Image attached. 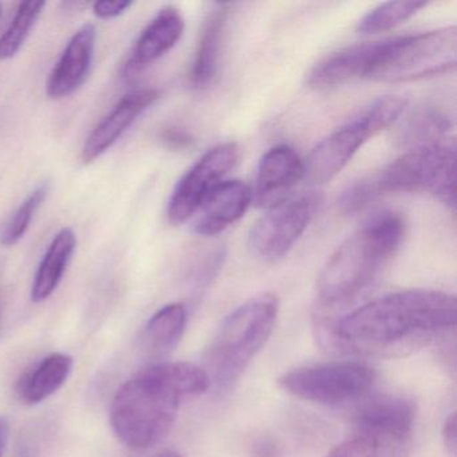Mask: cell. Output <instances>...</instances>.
Listing matches in <instances>:
<instances>
[{"mask_svg":"<svg viewBox=\"0 0 457 457\" xmlns=\"http://www.w3.org/2000/svg\"><path fill=\"white\" fill-rule=\"evenodd\" d=\"M405 108L406 100L397 96L374 101L363 113L315 146L304 162V178L317 186L330 183L352 162L358 149L397 121Z\"/></svg>","mask_w":457,"mask_h":457,"instance_id":"cell-7","label":"cell"},{"mask_svg":"<svg viewBox=\"0 0 457 457\" xmlns=\"http://www.w3.org/2000/svg\"><path fill=\"white\" fill-rule=\"evenodd\" d=\"M253 202V189L243 181H221L196 211L194 229L202 237H215L237 223Z\"/></svg>","mask_w":457,"mask_h":457,"instance_id":"cell-14","label":"cell"},{"mask_svg":"<svg viewBox=\"0 0 457 457\" xmlns=\"http://www.w3.org/2000/svg\"><path fill=\"white\" fill-rule=\"evenodd\" d=\"M456 424V413L452 411V413L446 417L445 422H444L443 425L444 445H445L446 451H448L452 456H454L457 448Z\"/></svg>","mask_w":457,"mask_h":457,"instance_id":"cell-28","label":"cell"},{"mask_svg":"<svg viewBox=\"0 0 457 457\" xmlns=\"http://www.w3.org/2000/svg\"><path fill=\"white\" fill-rule=\"evenodd\" d=\"M376 382L373 368L355 361L303 366L283 374L279 385L301 400L339 405L365 397Z\"/></svg>","mask_w":457,"mask_h":457,"instance_id":"cell-8","label":"cell"},{"mask_svg":"<svg viewBox=\"0 0 457 457\" xmlns=\"http://www.w3.org/2000/svg\"><path fill=\"white\" fill-rule=\"evenodd\" d=\"M77 247V237L73 229H60L47 247L31 286V301L41 303L54 294L71 263Z\"/></svg>","mask_w":457,"mask_h":457,"instance_id":"cell-19","label":"cell"},{"mask_svg":"<svg viewBox=\"0 0 457 457\" xmlns=\"http://www.w3.org/2000/svg\"><path fill=\"white\" fill-rule=\"evenodd\" d=\"M428 192L444 204L456 203V148L453 141H438L403 154L378 172L347 187L339 199L345 215H353L389 194Z\"/></svg>","mask_w":457,"mask_h":457,"instance_id":"cell-4","label":"cell"},{"mask_svg":"<svg viewBox=\"0 0 457 457\" xmlns=\"http://www.w3.org/2000/svg\"><path fill=\"white\" fill-rule=\"evenodd\" d=\"M405 232L403 216L384 211L347 237L326 262L318 278L323 306L334 307L358 295L397 253Z\"/></svg>","mask_w":457,"mask_h":457,"instance_id":"cell-3","label":"cell"},{"mask_svg":"<svg viewBox=\"0 0 457 457\" xmlns=\"http://www.w3.org/2000/svg\"><path fill=\"white\" fill-rule=\"evenodd\" d=\"M210 386L207 371L195 363H154L120 387L111 406L112 428L128 448H151L175 424L181 401Z\"/></svg>","mask_w":457,"mask_h":457,"instance_id":"cell-2","label":"cell"},{"mask_svg":"<svg viewBox=\"0 0 457 457\" xmlns=\"http://www.w3.org/2000/svg\"><path fill=\"white\" fill-rule=\"evenodd\" d=\"M304 178V162L295 149L278 145L267 151L259 162L253 200L270 208L288 199L291 189Z\"/></svg>","mask_w":457,"mask_h":457,"instance_id":"cell-12","label":"cell"},{"mask_svg":"<svg viewBox=\"0 0 457 457\" xmlns=\"http://www.w3.org/2000/svg\"><path fill=\"white\" fill-rule=\"evenodd\" d=\"M318 204L317 195L303 194L267 208L248 234L250 253L266 263L285 258L306 231Z\"/></svg>","mask_w":457,"mask_h":457,"instance_id":"cell-9","label":"cell"},{"mask_svg":"<svg viewBox=\"0 0 457 457\" xmlns=\"http://www.w3.org/2000/svg\"><path fill=\"white\" fill-rule=\"evenodd\" d=\"M73 358L62 353H55L45 358L21 382V398L30 405L46 400L68 381L73 370Z\"/></svg>","mask_w":457,"mask_h":457,"instance_id":"cell-22","label":"cell"},{"mask_svg":"<svg viewBox=\"0 0 457 457\" xmlns=\"http://www.w3.org/2000/svg\"><path fill=\"white\" fill-rule=\"evenodd\" d=\"M456 298L438 290H405L374 299L336 322L318 325L342 352L395 357L427 346L456 326Z\"/></svg>","mask_w":457,"mask_h":457,"instance_id":"cell-1","label":"cell"},{"mask_svg":"<svg viewBox=\"0 0 457 457\" xmlns=\"http://www.w3.org/2000/svg\"><path fill=\"white\" fill-rule=\"evenodd\" d=\"M96 37L95 26L85 25L69 39L47 79L46 93L50 98L61 100L69 97L87 81L95 58Z\"/></svg>","mask_w":457,"mask_h":457,"instance_id":"cell-13","label":"cell"},{"mask_svg":"<svg viewBox=\"0 0 457 457\" xmlns=\"http://www.w3.org/2000/svg\"><path fill=\"white\" fill-rule=\"evenodd\" d=\"M188 312L183 303H170L152 315L141 337L143 349L152 357L170 354L186 331Z\"/></svg>","mask_w":457,"mask_h":457,"instance_id":"cell-21","label":"cell"},{"mask_svg":"<svg viewBox=\"0 0 457 457\" xmlns=\"http://www.w3.org/2000/svg\"><path fill=\"white\" fill-rule=\"evenodd\" d=\"M457 63L454 26L379 42L366 79L384 84L419 81L451 73Z\"/></svg>","mask_w":457,"mask_h":457,"instance_id":"cell-6","label":"cell"},{"mask_svg":"<svg viewBox=\"0 0 457 457\" xmlns=\"http://www.w3.org/2000/svg\"><path fill=\"white\" fill-rule=\"evenodd\" d=\"M240 149L235 143L220 144L203 154L176 184L168 203V220L180 226L196 213L207 195L237 167Z\"/></svg>","mask_w":457,"mask_h":457,"instance_id":"cell-10","label":"cell"},{"mask_svg":"<svg viewBox=\"0 0 457 457\" xmlns=\"http://www.w3.org/2000/svg\"><path fill=\"white\" fill-rule=\"evenodd\" d=\"M159 98L160 92L156 89L135 90L124 96L87 136L82 146V162L92 164L105 154Z\"/></svg>","mask_w":457,"mask_h":457,"instance_id":"cell-11","label":"cell"},{"mask_svg":"<svg viewBox=\"0 0 457 457\" xmlns=\"http://www.w3.org/2000/svg\"><path fill=\"white\" fill-rule=\"evenodd\" d=\"M184 28L183 15L176 7H162L138 37L127 65L128 73L141 71L167 54L180 41Z\"/></svg>","mask_w":457,"mask_h":457,"instance_id":"cell-16","label":"cell"},{"mask_svg":"<svg viewBox=\"0 0 457 457\" xmlns=\"http://www.w3.org/2000/svg\"><path fill=\"white\" fill-rule=\"evenodd\" d=\"M160 137L170 148L173 149L187 148L192 143L191 136L178 128H167L162 130Z\"/></svg>","mask_w":457,"mask_h":457,"instance_id":"cell-27","label":"cell"},{"mask_svg":"<svg viewBox=\"0 0 457 457\" xmlns=\"http://www.w3.org/2000/svg\"><path fill=\"white\" fill-rule=\"evenodd\" d=\"M157 457H181L180 454L176 453V452L173 451H167L164 452V453L159 454Z\"/></svg>","mask_w":457,"mask_h":457,"instance_id":"cell-30","label":"cell"},{"mask_svg":"<svg viewBox=\"0 0 457 457\" xmlns=\"http://www.w3.org/2000/svg\"><path fill=\"white\" fill-rule=\"evenodd\" d=\"M9 420L4 416H0V457H2L4 448H6L7 440H9Z\"/></svg>","mask_w":457,"mask_h":457,"instance_id":"cell-29","label":"cell"},{"mask_svg":"<svg viewBox=\"0 0 457 457\" xmlns=\"http://www.w3.org/2000/svg\"><path fill=\"white\" fill-rule=\"evenodd\" d=\"M413 436L395 435L368 428H353L352 436L326 457H408Z\"/></svg>","mask_w":457,"mask_h":457,"instance_id":"cell-20","label":"cell"},{"mask_svg":"<svg viewBox=\"0 0 457 457\" xmlns=\"http://www.w3.org/2000/svg\"><path fill=\"white\" fill-rule=\"evenodd\" d=\"M45 7V2H25L20 4L14 20L0 37V62L12 60L21 52Z\"/></svg>","mask_w":457,"mask_h":457,"instance_id":"cell-23","label":"cell"},{"mask_svg":"<svg viewBox=\"0 0 457 457\" xmlns=\"http://www.w3.org/2000/svg\"><path fill=\"white\" fill-rule=\"evenodd\" d=\"M279 299L263 293L245 301L221 323L207 353V373L219 389H228L266 346L277 325Z\"/></svg>","mask_w":457,"mask_h":457,"instance_id":"cell-5","label":"cell"},{"mask_svg":"<svg viewBox=\"0 0 457 457\" xmlns=\"http://www.w3.org/2000/svg\"><path fill=\"white\" fill-rule=\"evenodd\" d=\"M228 17V4H219L203 25L189 73L191 85L196 89L207 87L218 73Z\"/></svg>","mask_w":457,"mask_h":457,"instance_id":"cell-18","label":"cell"},{"mask_svg":"<svg viewBox=\"0 0 457 457\" xmlns=\"http://www.w3.org/2000/svg\"><path fill=\"white\" fill-rule=\"evenodd\" d=\"M416 408L403 395H377L363 400L355 409L353 428H369L395 435L413 436Z\"/></svg>","mask_w":457,"mask_h":457,"instance_id":"cell-15","label":"cell"},{"mask_svg":"<svg viewBox=\"0 0 457 457\" xmlns=\"http://www.w3.org/2000/svg\"><path fill=\"white\" fill-rule=\"evenodd\" d=\"M49 192L50 184L44 181L29 194V196L21 203L20 207L12 213L6 226L0 232V245L4 247H12L25 237L29 228H30L34 216L38 212L41 205L44 204Z\"/></svg>","mask_w":457,"mask_h":457,"instance_id":"cell-24","label":"cell"},{"mask_svg":"<svg viewBox=\"0 0 457 457\" xmlns=\"http://www.w3.org/2000/svg\"><path fill=\"white\" fill-rule=\"evenodd\" d=\"M424 2H386L368 12L358 22V31L363 34H378L390 30L405 22L424 9Z\"/></svg>","mask_w":457,"mask_h":457,"instance_id":"cell-25","label":"cell"},{"mask_svg":"<svg viewBox=\"0 0 457 457\" xmlns=\"http://www.w3.org/2000/svg\"><path fill=\"white\" fill-rule=\"evenodd\" d=\"M132 6V2H122V0L121 2H109V0H103V2L93 4V12H95L98 20L109 21L124 14Z\"/></svg>","mask_w":457,"mask_h":457,"instance_id":"cell-26","label":"cell"},{"mask_svg":"<svg viewBox=\"0 0 457 457\" xmlns=\"http://www.w3.org/2000/svg\"><path fill=\"white\" fill-rule=\"evenodd\" d=\"M378 47L379 42H369L328 55L310 73V87L326 89L346 84L353 79H366Z\"/></svg>","mask_w":457,"mask_h":457,"instance_id":"cell-17","label":"cell"}]
</instances>
